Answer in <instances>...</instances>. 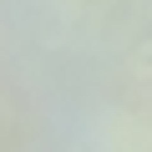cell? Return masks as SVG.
Masks as SVG:
<instances>
[]
</instances>
